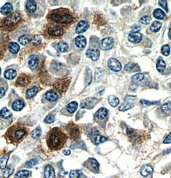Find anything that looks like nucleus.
<instances>
[{
    "label": "nucleus",
    "mask_w": 171,
    "mask_h": 178,
    "mask_svg": "<svg viewBox=\"0 0 171 178\" xmlns=\"http://www.w3.org/2000/svg\"><path fill=\"white\" fill-rule=\"evenodd\" d=\"M47 18L49 23L61 26L62 28L71 25L75 19L73 13L65 8L53 10L48 13Z\"/></svg>",
    "instance_id": "nucleus-1"
},
{
    "label": "nucleus",
    "mask_w": 171,
    "mask_h": 178,
    "mask_svg": "<svg viewBox=\"0 0 171 178\" xmlns=\"http://www.w3.org/2000/svg\"><path fill=\"white\" fill-rule=\"evenodd\" d=\"M67 139V135L60 128L54 127L47 135V143L51 150H59L64 146Z\"/></svg>",
    "instance_id": "nucleus-2"
},
{
    "label": "nucleus",
    "mask_w": 171,
    "mask_h": 178,
    "mask_svg": "<svg viewBox=\"0 0 171 178\" xmlns=\"http://www.w3.org/2000/svg\"><path fill=\"white\" fill-rule=\"evenodd\" d=\"M28 129L24 126L15 124L11 126L6 131L5 137L12 143H19L27 136Z\"/></svg>",
    "instance_id": "nucleus-3"
},
{
    "label": "nucleus",
    "mask_w": 171,
    "mask_h": 178,
    "mask_svg": "<svg viewBox=\"0 0 171 178\" xmlns=\"http://www.w3.org/2000/svg\"><path fill=\"white\" fill-rule=\"evenodd\" d=\"M21 20L22 16L20 12L11 13L0 22V28L4 32H11L18 27Z\"/></svg>",
    "instance_id": "nucleus-4"
},
{
    "label": "nucleus",
    "mask_w": 171,
    "mask_h": 178,
    "mask_svg": "<svg viewBox=\"0 0 171 178\" xmlns=\"http://www.w3.org/2000/svg\"><path fill=\"white\" fill-rule=\"evenodd\" d=\"M64 34L63 28L61 26L48 23L43 29V35L48 39L61 38Z\"/></svg>",
    "instance_id": "nucleus-5"
},
{
    "label": "nucleus",
    "mask_w": 171,
    "mask_h": 178,
    "mask_svg": "<svg viewBox=\"0 0 171 178\" xmlns=\"http://www.w3.org/2000/svg\"><path fill=\"white\" fill-rule=\"evenodd\" d=\"M40 5L41 3H37V1L33 0L28 1L26 3V10L29 14L37 17V15L39 14H41V15L44 14L45 9L39 8Z\"/></svg>",
    "instance_id": "nucleus-6"
},
{
    "label": "nucleus",
    "mask_w": 171,
    "mask_h": 178,
    "mask_svg": "<svg viewBox=\"0 0 171 178\" xmlns=\"http://www.w3.org/2000/svg\"><path fill=\"white\" fill-rule=\"evenodd\" d=\"M127 134L128 137L130 138V140L134 143H141L145 137V135L139 131L134 129L132 128H127Z\"/></svg>",
    "instance_id": "nucleus-7"
},
{
    "label": "nucleus",
    "mask_w": 171,
    "mask_h": 178,
    "mask_svg": "<svg viewBox=\"0 0 171 178\" xmlns=\"http://www.w3.org/2000/svg\"><path fill=\"white\" fill-rule=\"evenodd\" d=\"M84 166L94 173H98L99 171L100 165L93 158H90L88 159V160L84 163Z\"/></svg>",
    "instance_id": "nucleus-8"
},
{
    "label": "nucleus",
    "mask_w": 171,
    "mask_h": 178,
    "mask_svg": "<svg viewBox=\"0 0 171 178\" xmlns=\"http://www.w3.org/2000/svg\"><path fill=\"white\" fill-rule=\"evenodd\" d=\"M68 131L71 139L77 140L80 137V131L78 127L73 123H70L68 125Z\"/></svg>",
    "instance_id": "nucleus-9"
},
{
    "label": "nucleus",
    "mask_w": 171,
    "mask_h": 178,
    "mask_svg": "<svg viewBox=\"0 0 171 178\" xmlns=\"http://www.w3.org/2000/svg\"><path fill=\"white\" fill-rule=\"evenodd\" d=\"M136 98L135 96H127L125 99L124 103L118 108L120 111H126L130 109L134 106V99Z\"/></svg>",
    "instance_id": "nucleus-10"
},
{
    "label": "nucleus",
    "mask_w": 171,
    "mask_h": 178,
    "mask_svg": "<svg viewBox=\"0 0 171 178\" xmlns=\"http://www.w3.org/2000/svg\"><path fill=\"white\" fill-rule=\"evenodd\" d=\"M98 102V99L97 98L94 97H90L86 98L84 100L81 104V108H85V109H91L95 105H96Z\"/></svg>",
    "instance_id": "nucleus-11"
},
{
    "label": "nucleus",
    "mask_w": 171,
    "mask_h": 178,
    "mask_svg": "<svg viewBox=\"0 0 171 178\" xmlns=\"http://www.w3.org/2000/svg\"><path fill=\"white\" fill-rule=\"evenodd\" d=\"M108 66L111 70L118 72L121 70L122 65L120 62L117 59L114 58H110L108 61Z\"/></svg>",
    "instance_id": "nucleus-12"
},
{
    "label": "nucleus",
    "mask_w": 171,
    "mask_h": 178,
    "mask_svg": "<svg viewBox=\"0 0 171 178\" xmlns=\"http://www.w3.org/2000/svg\"><path fill=\"white\" fill-rule=\"evenodd\" d=\"M30 83V77L25 74L21 75L16 82V84L21 87L27 86Z\"/></svg>",
    "instance_id": "nucleus-13"
},
{
    "label": "nucleus",
    "mask_w": 171,
    "mask_h": 178,
    "mask_svg": "<svg viewBox=\"0 0 171 178\" xmlns=\"http://www.w3.org/2000/svg\"><path fill=\"white\" fill-rule=\"evenodd\" d=\"M114 40L112 37H106L102 39L101 42L102 48L104 50H110L113 47Z\"/></svg>",
    "instance_id": "nucleus-14"
},
{
    "label": "nucleus",
    "mask_w": 171,
    "mask_h": 178,
    "mask_svg": "<svg viewBox=\"0 0 171 178\" xmlns=\"http://www.w3.org/2000/svg\"><path fill=\"white\" fill-rule=\"evenodd\" d=\"M86 55L88 57L91 59L92 61H97L100 57V51L98 49H88L86 53Z\"/></svg>",
    "instance_id": "nucleus-15"
},
{
    "label": "nucleus",
    "mask_w": 171,
    "mask_h": 178,
    "mask_svg": "<svg viewBox=\"0 0 171 178\" xmlns=\"http://www.w3.org/2000/svg\"><path fill=\"white\" fill-rule=\"evenodd\" d=\"M88 27L89 24L86 21H81L76 26L75 32H76L77 34H82V33H84V32L86 31Z\"/></svg>",
    "instance_id": "nucleus-16"
},
{
    "label": "nucleus",
    "mask_w": 171,
    "mask_h": 178,
    "mask_svg": "<svg viewBox=\"0 0 171 178\" xmlns=\"http://www.w3.org/2000/svg\"><path fill=\"white\" fill-rule=\"evenodd\" d=\"M92 136H93V141L95 145H99L100 143H104L108 140L106 137L100 136L99 132L97 131L93 132Z\"/></svg>",
    "instance_id": "nucleus-17"
},
{
    "label": "nucleus",
    "mask_w": 171,
    "mask_h": 178,
    "mask_svg": "<svg viewBox=\"0 0 171 178\" xmlns=\"http://www.w3.org/2000/svg\"><path fill=\"white\" fill-rule=\"evenodd\" d=\"M128 39L129 41L133 43H138L142 39V35L140 34L139 32L131 33L128 36Z\"/></svg>",
    "instance_id": "nucleus-18"
},
{
    "label": "nucleus",
    "mask_w": 171,
    "mask_h": 178,
    "mask_svg": "<svg viewBox=\"0 0 171 178\" xmlns=\"http://www.w3.org/2000/svg\"><path fill=\"white\" fill-rule=\"evenodd\" d=\"M153 172V169L152 166H151L150 165H144L140 169V174L143 177H147L151 174Z\"/></svg>",
    "instance_id": "nucleus-19"
},
{
    "label": "nucleus",
    "mask_w": 171,
    "mask_h": 178,
    "mask_svg": "<svg viewBox=\"0 0 171 178\" xmlns=\"http://www.w3.org/2000/svg\"><path fill=\"white\" fill-rule=\"evenodd\" d=\"M108 114V111L106 108H100L95 114V117L98 120L104 119Z\"/></svg>",
    "instance_id": "nucleus-20"
},
{
    "label": "nucleus",
    "mask_w": 171,
    "mask_h": 178,
    "mask_svg": "<svg viewBox=\"0 0 171 178\" xmlns=\"http://www.w3.org/2000/svg\"><path fill=\"white\" fill-rule=\"evenodd\" d=\"M75 44L79 48H84L86 45V39L83 35H78L75 38Z\"/></svg>",
    "instance_id": "nucleus-21"
},
{
    "label": "nucleus",
    "mask_w": 171,
    "mask_h": 178,
    "mask_svg": "<svg viewBox=\"0 0 171 178\" xmlns=\"http://www.w3.org/2000/svg\"><path fill=\"white\" fill-rule=\"evenodd\" d=\"M13 110L16 111H20L25 107V102L21 99L16 100L12 104Z\"/></svg>",
    "instance_id": "nucleus-22"
},
{
    "label": "nucleus",
    "mask_w": 171,
    "mask_h": 178,
    "mask_svg": "<svg viewBox=\"0 0 171 178\" xmlns=\"http://www.w3.org/2000/svg\"><path fill=\"white\" fill-rule=\"evenodd\" d=\"M45 178H55V174L54 168L51 165H47L45 169Z\"/></svg>",
    "instance_id": "nucleus-23"
},
{
    "label": "nucleus",
    "mask_w": 171,
    "mask_h": 178,
    "mask_svg": "<svg viewBox=\"0 0 171 178\" xmlns=\"http://www.w3.org/2000/svg\"><path fill=\"white\" fill-rule=\"evenodd\" d=\"M45 97L46 99L50 102H55L58 98L57 94L56 92L54 91H48L45 95Z\"/></svg>",
    "instance_id": "nucleus-24"
},
{
    "label": "nucleus",
    "mask_w": 171,
    "mask_h": 178,
    "mask_svg": "<svg viewBox=\"0 0 171 178\" xmlns=\"http://www.w3.org/2000/svg\"><path fill=\"white\" fill-rule=\"evenodd\" d=\"M12 5L11 3H6L0 9V12L3 15L10 14L12 11Z\"/></svg>",
    "instance_id": "nucleus-25"
},
{
    "label": "nucleus",
    "mask_w": 171,
    "mask_h": 178,
    "mask_svg": "<svg viewBox=\"0 0 171 178\" xmlns=\"http://www.w3.org/2000/svg\"><path fill=\"white\" fill-rule=\"evenodd\" d=\"M28 64L32 70H35L39 65V59L34 55L31 56L28 61Z\"/></svg>",
    "instance_id": "nucleus-26"
},
{
    "label": "nucleus",
    "mask_w": 171,
    "mask_h": 178,
    "mask_svg": "<svg viewBox=\"0 0 171 178\" xmlns=\"http://www.w3.org/2000/svg\"><path fill=\"white\" fill-rule=\"evenodd\" d=\"M166 68V63L162 59H158L156 62V69L160 73H162Z\"/></svg>",
    "instance_id": "nucleus-27"
},
{
    "label": "nucleus",
    "mask_w": 171,
    "mask_h": 178,
    "mask_svg": "<svg viewBox=\"0 0 171 178\" xmlns=\"http://www.w3.org/2000/svg\"><path fill=\"white\" fill-rule=\"evenodd\" d=\"M16 75H17V72L14 69H8V70H6L4 73V76L6 79L8 80H12L14 79Z\"/></svg>",
    "instance_id": "nucleus-28"
},
{
    "label": "nucleus",
    "mask_w": 171,
    "mask_h": 178,
    "mask_svg": "<svg viewBox=\"0 0 171 178\" xmlns=\"http://www.w3.org/2000/svg\"><path fill=\"white\" fill-rule=\"evenodd\" d=\"M77 107H78V103L77 102L73 101L70 102V103L67 105L66 109L68 113L72 114L77 111Z\"/></svg>",
    "instance_id": "nucleus-29"
},
{
    "label": "nucleus",
    "mask_w": 171,
    "mask_h": 178,
    "mask_svg": "<svg viewBox=\"0 0 171 178\" xmlns=\"http://www.w3.org/2000/svg\"><path fill=\"white\" fill-rule=\"evenodd\" d=\"M31 37L28 34H24L19 38V42L22 45H27L31 41Z\"/></svg>",
    "instance_id": "nucleus-30"
},
{
    "label": "nucleus",
    "mask_w": 171,
    "mask_h": 178,
    "mask_svg": "<svg viewBox=\"0 0 171 178\" xmlns=\"http://www.w3.org/2000/svg\"><path fill=\"white\" fill-rule=\"evenodd\" d=\"M153 16L156 19H160V20H162V19H163V18H165V14L162 9L156 8V9L154 10V12H153Z\"/></svg>",
    "instance_id": "nucleus-31"
},
{
    "label": "nucleus",
    "mask_w": 171,
    "mask_h": 178,
    "mask_svg": "<svg viewBox=\"0 0 171 178\" xmlns=\"http://www.w3.org/2000/svg\"><path fill=\"white\" fill-rule=\"evenodd\" d=\"M108 102L109 104L111 105V106L113 107H116L117 105H118L120 103V100L118 99V98H117L114 95H111L109 97H108Z\"/></svg>",
    "instance_id": "nucleus-32"
},
{
    "label": "nucleus",
    "mask_w": 171,
    "mask_h": 178,
    "mask_svg": "<svg viewBox=\"0 0 171 178\" xmlns=\"http://www.w3.org/2000/svg\"><path fill=\"white\" fill-rule=\"evenodd\" d=\"M12 113L6 107H3L2 109L0 111V117L4 118V119H8L11 118Z\"/></svg>",
    "instance_id": "nucleus-33"
},
{
    "label": "nucleus",
    "mask_w": 171,
    "mask_h": 178,
    "mask_svg": "<svg viewBox=\"0 0 171 178\" xmlns=\"http://www.w3.org/2000/svg\"><path fill=\"white\" fill-rule=\"evenodd\" d=\"M19 49H20L19 45L18 43H16V42H10V44H8V50L12 54H17L19 52Z\"/></svg>",
    "instance_id": "nucleus-34"
},
{
    "label": "nucleus",
    "mask_w": 171,
    "mask_h": 178,
    "mask_svg": "<svg viewBox=\"0 0 171 178\" xmlns=\"http://www.w3.org/2000/svg\"><path fill=\"white\" fill-rule=\"evenodd\" d=\"M41 161V158H39V157L34 158H33V159L28 161V162H27V163H26V167L28 168H32L33 167H34L35 165H37L38 163H40Z\"/></svg>",
    "instance_id": "nucleus-35"
},
{
    "label": "nucleus",
    "mask_w": 171,
    "mask_h": 178,
    "mask_svg": "<svg viewBox=\"0 0 171 178\" xmlns=\"http://www.w3.org/2000/svg\"><path fill=\"white\" fill-rule=\"evenodd\" d=\"M161 27H162V23L158 21H155L151 25L150 29L151 30L153 31V32H157L160 30Z\"/></svg>",
    "instance_id": "nucleus-36"
},
{
    "label": "nucleus",
    "mask_w": 171,
    "mask_h": 178,
    "mask_svg": "<svg viewBox=\"0 0 171 178\" xmlns=\"http://www.w3.org/2000/svg\"><path fill=\"white\" fill-rule=\"evenodd\" d=\"M37 92H38V89L35 86L30 88L27 91V97L28 98H33L37 95Z\"/></svg>",
    "instance_id": "nucleus-37"
},
{
    "label": "nucleus",
    "mask_w": 171,
    "mask_h": 178,
    "mask_svg": "<svg viewBox=\"0 0 171 178\" xmlns=\"http://www.w3.org/2000/svg\"><path fill=\"white\" fill-rule=\"evenodd\" d=\"M57 48L59 49V50L61 52H66L68 50V44L66 42L62 41L61 42H59L57 44Z\"/></svg>",
    "instance_id": "nucleus-38"
},
{
    "label": "nucleus",
    "mask_w": 171,
    "mask_h": 178,
    "mask_svg": "<svg viewBox=\"0 0 171 178\" xmlns=\"http://www.w3.org/2000/svg\"><path fill=\"white\" fill-rule=\"evenodd\" d=\"M104 75V71L101 68H97L95 73V78L97 82L99 81Z\"/></svg>",
    "instance_id": "nucleus-39"
},
{
    "label": "nucleus",
    "mask_w": 171,
    "mask_h": 178,
    "mask_svg": "<svg viewBox=\"0 0 171 178\" xmlns=\"http://www.w3.org/2000/svg\"><path fill=\"white\" fill-rule=\"evenodd\" d=\"M162 109L163 113L167 115H169L171 111V102H168L162 105Z\"/></svg>",
    "instance_id": "nucleus-40"
},
{
    "label": "nucleus",
    "mask_w": 171,
    "mask_h": 178,
    "mask_svg": "<svg viewBox=\"0 0 171 178\" xmlns=\"http://www.w3.org/2000/svg\"><path fill=\"white\" fill-rule=\"evenodd\" d=\"M9 156L7 155H5L3 156L1 159H0V169H5L6 167V163L8 160Z\"/></svg>",
    "instance_id": "nucleus-41"
},
{
    "label": "nucleus",
    "mask_w": 171,
    "mask_h": 178,
    "mask_svg": "<svg viewBox=\"0 0 171 178\" xmlns=\"http://www.w3.org/2000/svg\"><path fill=\"white\" fill-rule=\"evenodd\" d=\"M29 176V172L27 170H23L19 171L16 174V178H27Z\"/></svg>",
    "instance_id": "nucleus-42"
},
{
    "label": "nucleus",
    "mask_w": 171,
    "mask_h": 178,
    "mask_svg": "<svg viewBox=\"0 0 171 178\" xmlns=\"http://www.w3.org/2000/svg\"><path fill=\"white\" fill-rule=\"evenodd\" d=\"M41 128L38 126L32 132L31 136L33 138H36V139H37V138H39V136H41Z\"/></svg>",
    "instance_id": "nucleus-43"
},
{
    "label": "nucleus",
    "mask_w": 171,
    "mask_h": 178,
    "mask_svg": "<svg viewBox=\"0 0 171 178\" xmlns=\"http://www.w3.org/2000/svg\"><path fill=\"white\" fill-rule=\"evenodd\" d=\"M143 78H144V75L143 73H139L133 75L132 77H131V80H132V81L134 82H138L142 81Z\"/></svg>",
    "instance_id": "nucleus-44"
},
{
    "label": "nucleus",
    "mask_w": 171,
    "mask_h": 178,
    "mask_svg": "<svg viewBox=\"0 0 171 178\" xmlns=\"http://www.w3.org/2000/svg\"><path fill=\"white\" fill-rule=\"evenodd\" d=\"M30 42L34 46H37L39 44H40L41 42V37L39 35H34V37L31 39Z\"/></svg>",
    "instance_id": "nucleus-45"
},
{
    "label": "nucleus",
    "mask_w": 171,
    "mask_h": 178,
    "mask_svg": "<svg viewBox=\"0 0 171 178\" xmlns=\"http://www.w3.org/2000/svg\"><path fill=\"white\" fill-rule=\"evenodd\" d=\"M14 169L12 167H8L7 168H6L5 169L4 174H3V176L5 178H8L11 176H12V174L14 173Z\"/></svg>",
    "instance_id": "nucleus-46"
},
{
    "label": "nucleus",
    "mask_w": 171,
    "mask_h": 178,
    "mask_svg": "<svg viewBox=\"0 0 171 178\" xmlns=\"http://www.w3.org/2000/svg\"><path fill=\"white\" fill-rule=\"evenodd\" d=\"M92 80L91 71L89 68H86V85H90Z\"/></svg>",
    "instance_id": "nucleus-47"
},
{
    "label": "nucleus",
    "mask_w": 171,
    "mask_h": 178,
    "mask_svg": "<svg viewBox=\"0 0 171 178\" xmlns=\"http://www.w3.org/2000/svg\"><path fill=\"white\" fill-rule=\"evenodd\" d=\"M170 48L169 45L165 44L162 47V49H161V53L164 55V56H168L170 54Z\"/></svg>",
    "instance_id": "nucleus-48"
},
{
    "label": "nucleus",
    "mask_w": 171,
    "mask_h": 178,
    "mask_svg": "<svg viewBox=\"0 0 171 178\" xmlns=\"http://www.w3.org/2000/svg\"><path fill=\"white\" fill-rule=\"evenodd\" d=\"M141 103L144 106H149V105H156L160 104L159 101H152L150 102L149 100H141Z\"/></svg>",
    "instance_id": "nucleus-49"
},
{
    "label": "nucleus",
    "mask_w": 171,
    "mask_h": 178,
    "mask_svg": "<svg viewBox=\"0 0 171 178\" xmlns=\"http://www.w3.org/2000/svg\"><path fill=\"white\" fill-rule=\"evenodd\" d=\"M151 20V18L149 16H144L143 17L141 18L140 22L141 23H142L143 25H148L149 24V23Z\"/></svg>",
    "instance_id": "nucleus-50"
},
{
    "label": "nucleus",
    "mask_w": 171,
    "mask_h": 178,
    "mask_svg": "<svg viewBox=\"0 0 171 178\" xmlns=\"http://www.w3.org/2000/svg\"><path fill=\"white\" fill-rule=\"evenodd\" d=\"M136 64L133 63V62H128L124 66V70L126 71H130L132 70H133V68L135 67Z\"/></svg>",
    "instance_id": "nucleus-51"
},
{
    "label": "nucleus",
    "mask_w": 171,
    "mask_h": 178,
    "mask_svg": "<svg viewBox=\"0 0 171 178\" xmlns=\"http://www.w3.org/2000/svg\"><path fill=\"white\" fill-rule=\"evenodd\" d=\"M54 121H55V117L54 115H53L52 114L47 115V117H46L45 119V122L47 124H52L53 123Z\"/></svg>",
    "instance_id": "nucleus-52"
},
{
    "label": "nucleus",
    "mask_w": 171,
    "mask_h": 178,
    "mask_svg": "<svg viewBox=\"0 0 171 178\" xmlns=\"http://www.w3.org/2000/svg\"><path fill=\"white\" fill-rule=\"evenodd\" d=\"M80 170H71L70 173V178H78L81 175Z\"/></svg>",
    "instance_id": "nucleus-53"
},
{
    "label": "nucleus",
    "mask_w": 171,
    "mask_h": 178,
    "mask_svg": "<svg viewBox=\"0 0 171 178\" xmlns=\"http://www.w3.org/2000/svg\"><path fill=\"white\" fill-rule=\"evenodd\" d=\"M159 5L162 6L164 10H165L166 12H168V7H167V1H164V0H162V1H159Z\"/></svg>",
    "instance_id": "nucleus-54"
},
{
    "label": "nucleus",
    "mask_w": 171,
    "mask_h": 178,
    "mask_svg": "<svg viewBox=\"0 0 171 178\" xmlns=\"http://www.w3.org/2000/svg\"><path fill=\"white\" fill-rule=\"evenodd\" d=\"M131 30H132V32L133 33L134 32H138L140 30H141V26L139 25L135 24L132 26V27H131Z\"/></svg>",
    "instance_id": "nucleus-55"
},
{
    "label": "nucleus",
    "mask_w": 171,
    "mask_h": 178,
    "mask_svg": "<svg viewBox=\"0 0 171 178\" xmlns=\"http://www.w3.org/2000/svg\"><path fill=\"white\" fill-rule=\"evenodd\" d=\"M163 143H166V144H168V143H171V132L170 133L167 135V137L165 138V139L163 141Z\"/></svg>",
    "instance_id": "nucleus-56"
},
{
    "label": "nucleus",
    "mask_w": 171,
    "mask_h": 178,
    "mask_svg": "<svg viewBox=\"0 0 171 178\" xmlns=\"http://www.w3.org/2000/svg\"><path fill=\"white\" fill-rule=\"evenodd\" d=\"M5 94V90L3 88L0 87V98L3 97Z\"/></svg>",
    "instance_id": "nucleus-57"
},
{
    "label": "nucleus",
    "mask_w": 171,
    "mask_h": 178,
    "mask_svg": "<svg viewBox=\"0 0 171 178\" xmlns=\"http://www.w3.org/2000/svg\"><path fill=\"white\" fill-rule=\"evenodd\" d=\"M71 153V151L70 150H63V154L64 155H66V156H68V155H70Z\"/></svg>",
    "instance_id": "nucleus-58"
},
{
    "label": "nucleus",
    "mask_w": 171,
    "mask_h": 178,
    "mask_svg": "<svg viewBox=\"0 0 171 178\" xmlns=\"http://www.w3.org/2000/svg\"><path fill=\"white\" fill-rule=\"evenodd\" d=\"M171 153V148H170V149H167V150H165V151H164L163 154H169V153Z\"/></svg>",
    "instance_id": "nucleus-59"
},
{
    "label": "nucleus",
    "mask_w": 171,
    "mask_h": 178,
    "mask_svg": "<svg viewBox=\"0 0 171 178\" xmlns=\"http://www.w3.org/2000/svg\"><path fill=\"white\" fill-rule=\"evenodd\" d=\"M168 35H169V37L170 39V40L171 41V28H169V34H168Z\"/></svg>",
    "instance_id": "nucleus-60"
},
{
    "label": "nucleus",
    "mask_w": 171,
    "mask_h": 178,
    "mask_svg": "<svg viewBox=\"0 0 171 178\" xmlns=\"http://www.w3.org/2000/svg\"><path fill=\"white\" fill-rule=\"evenodd\" d=\"M1 68H0V75H1Z\"/></svg>",
    "instance_id": "nucleus-61"
}]
</instances>
